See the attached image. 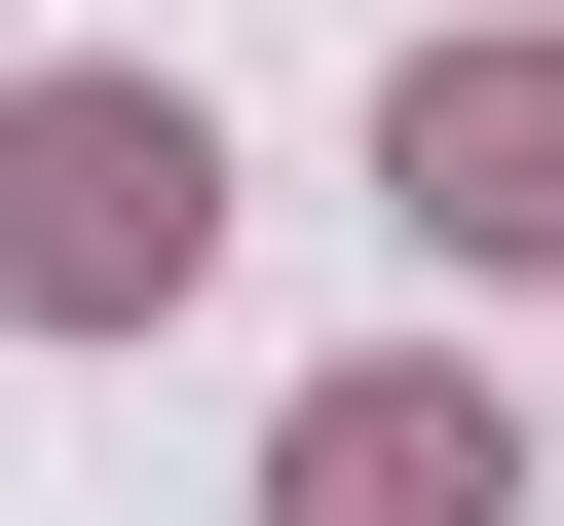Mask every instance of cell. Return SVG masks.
I'll return each instance as SVG.
<instances>
[{"label": "cell", "instance_id": "obj_3", "mask_svg": "<svg viewBox=\"0 0 564 526\" xmlns=\"http://www.w3.org/2000/svg\"><path fill=\"white\" fill-rule=\"evenodd\" d=\"M414 226H489V263H564V39H414Z\"/></svg>", "mask_w": 564, "mask_h": 526}, {"label": "cell", "instance_id": "obj_2", "mask_svg": "<svg viewBox=\"0 0 564 526\" xmlns=\"http://www.w3.org/2000/svg\"><path fill=\"white\" fill-rule=\"evenodd\" d=\"M302 526H527L489 376H339V414H302Z\"/></svg>", "mask_w": 564, "mask_h": 526}, {"label": "cell", "instance_id": "obj_1", "mask_svg": "<svg viewBox=\"0 0 564 526\" xmlns=\"http://www.w3.org/2000/svg\"><path fill=\"white\" fill-rule=\"evenodd\" d=\"M188 226H226L188 76H76V113H0V302H188Z\"/></svg>", "mask_w": 564, "mask_h": 526}]
</instances>
